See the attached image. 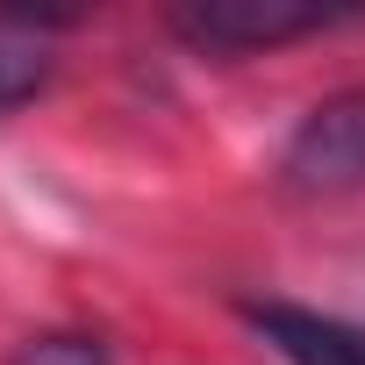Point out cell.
<instances>
[{
	"mask_svg": "<svg viewBox=\"0 0 365 365\" xmlns=\"http://www.w3.org/2000/svg\"><path fill=\"white\" fill-rule=\"evenodd\" d=\"M329 22L336 8H315V0H194V8L172 15V29L194 51H279Z\"/></svg>",
	"mask_w": 365,
	"mask_h": 365,
	"instance_id": "2",
	"label": "cell"
},
{
	"mask_svg": "<svg viewBox=\"0 0 365 365\" xmlns=\"http://www.w3.org/2000/svg\"><path fill=\"white\" fill-rule=\"evenodd\" d=\"M43 79H51V58H43L36 29L22 15H0V115L22 108V101H36Z\"/></svg>",
	"mask_w": 365,
	"mask_h": 365,
	"instance_id": "4",
	"label": "cell"
},
{
	"mask_svg": "<svg viewBox=\"0 0 365 365\" xmlns=\"http://www.w3.org/2000/svg\"><path fill=\"white\" fill-rule=\"evenodd\" d=\"M279 179L308 201L365 187V86H344L301 115V129L279 150Z\"/></svg>",
	"mask_w": 365,
	"mask_h": 365,
	"instance_id": "1",
	"label": "cell"
},
{
	"mask_svg": "<svg viewBox=\"0 0 365 365\" xmlns=\"http://www.w3.org/2000/svg\"><path fill=\"white\" fill-rule=\"evenodd\" d=\"M251 329L287 365H365V329L358 322H336V315H315V308H294V301H258Z\"/></svg>",
	"mask_w": 365,
	"mask_h": 365,
	"instance_id": "3",
	"label": "cell"
},
{
	"mask_svg": "<svg viewBox=\"0 0 365 365\" xmlns=\"http://www.w3.org/2000/svg\"><path fill=\"white\" fill-rule=\"evenodd\" d=\"M15 365H108V344L79 336V329H51V336H29L15 351Z\"/></svg>",
	"mask_w": 365,
	"mask_h": 365,
	"instance_id": "5",
	"label": "cell"
}]
</instances>
